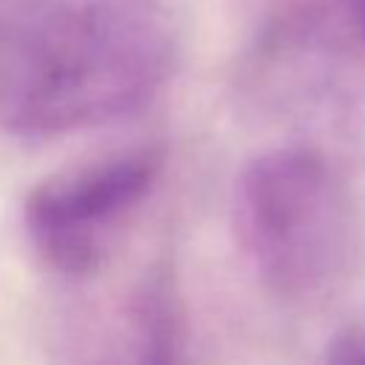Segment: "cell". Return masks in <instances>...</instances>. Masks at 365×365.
Returning a JSON list of instances; mask_svg holds the SVG:
<instances>
[{"label":"cell","mask_w":365,"mask_h":365,"mask_svg":"<svg viewBox=\"0 0 365 365\" xmlns=\"http://www.w3.org/2000/svg\"><path fill=\"white\" fill-rule=\"evenodd\" d=\"M180 60L168 0H17L0 14V131L57 137L120 120Z\"/></svg>","instance_id":"1"},{"label":"cell","mask_w":365,"mask_h":365,"mask_svg":"<svg viewBox=\"0 0 365 365\" xmlns=\"http://www.w3.org/2000/svg\"><path fill=\"white\" fill-rule=\"evenodd\" d=\"M234 97L257 125L322 151H365V37L339 0H265Z\"/></svg>","instance_id":"2"},{"label":"cell","mask_w":365,"mask_h":365,"mask_svg":"<svg viewBox=\"0 0 365 365\" xmlns=\"http://www.w3.org/2000/svg\"><path fill=\"white\" fill-rule=\"evenodd\" d=\"M234 231L262 288L299 305L339 291L365 245L362 208L342 165L305 143L245 163L234 185Z\"/></svg>","instance_id":"3"},{"label":"cell","mask_w":365,"mask_h":365,"mask_svg":"<svg viewBox=\"0 0 365 365\" xmlns=\"http://www.w3.org/2000/svg\"><path fill=\"white\" fill-rule=\"evenodd\" d=\"M163 163V148L140 145L40 180L23 200L29 245L60 277H94L114 228L151 194Z\"/></svg>","instance_id":"4"},{"label":"cell","mask_w":365,"mask_h":365,"mask_svg":"<svg viewBox=\"0 0 365 365\" xmlns=\"http://www.w3.org/2000/svg\"><path fill=\"white\" fill-rule=\"evenodd\" d=\"M182 348V308L168 262L137 274L111 308L86 365H177Z\"/></svg>","instance_id":"5"},{"label":"cell","mask_w":365,"mask_h":365,"mask_svg":"<svg viewBox=\"0 0 365 365\" xmlns=\"http://www.w3.org/2000/svg\"><path fill=\"white\" fill-rule=\"evenodd\" d=\"M319 365H365V328H351L339 334Z\"/></svg>","instance_id":"6"},{"label":"cell","mask_w":365,"mask_h":365,"mask_svg":"<svg viewBox=\"0 0 365 365\" xmlns=\"http://www.w3.org/2000/svg\"><path fill=\"white\" fill-rule=\"evenodd\" d=\"M339 3L345 6V11L351 14V20L356 23V29L365 37V0H339Z\"/></svg>","instance_id":"7"}]
</instances>
